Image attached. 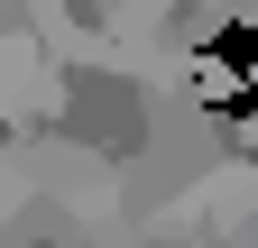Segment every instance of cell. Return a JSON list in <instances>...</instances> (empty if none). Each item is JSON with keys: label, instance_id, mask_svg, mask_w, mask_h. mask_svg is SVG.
<instances>
[{"label": "cell", "instance_id": "1", "mask_svg": "<svg viewBox=\"0 0 258 248\" xmlns=\"http://www.w3.org/2000/svg\"><path fill=\"white\" fill-rule=\"evenodd\" d=\"M55 129L74 138L83 157H111V166H129V157L157 138V110H148V92H139V83H120V74H74V83H64Z\"/></svg>", "mask_w": 258, "mask_h": 248}]
</instances>
